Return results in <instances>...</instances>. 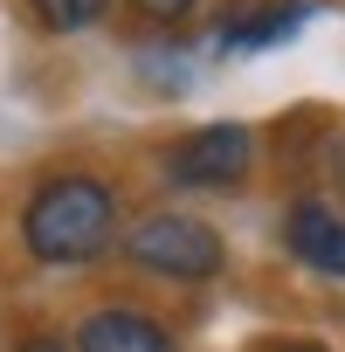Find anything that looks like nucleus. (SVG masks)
<instances>
[{
	"label": "nucleus",
	"mask_w": 345,
	"mask_h": 352,
	"mask_svg": "<svg viewBox=\"0 0 345 352\" xmlns=\"http://www.w3.org/2000/svg\"><path fill=\"white\" fill-rule=\"evenodd\" d=\"M118 242V194L97 173H49L21 208V249L49 270H83Z\"/></svg>",
	"instance_id": "nucleus-1"
},
{
	"label": "nucleus",
	"mask_w": 345,
	"mask_h": 352,
	"mask_svg": "<svg viewBox=\"0 0 345 352\" xmlns=\"http://www.w3.org/2000/svg\"><path fill=\"white\" fill-rule=\"evenodd\" d=\"M124 256H131L138 270L166 276V283H208V276H221L228 242H221V235H214L201 214H172V208H159V214L131 221Z\"/></svg>",
	"instance_id": "nucleus-2"
},
{
	"label": "nucleus",
	"mask_w": 345,
	"mask_h": 352,
	"mask_svg": "<svg viewBox=\"0 0 345 352\" xmlns=\"http://www.w3.org/2000/svg\"><path fill=\"white\" fill-rule=\"evenodd\" d=\"M249 166H256V131H249V124H208V131H194L187 145H172V159H166L172 187H194V194H228V187H242Z\"/></svg>",
	"instance_id": "nucleus-3"
},
{
	"label": "nucleus",
	"mask_w": 345,
	"mask_h": 352,
	"mask_svg": "<svg viewBox=\"0 0 345 352\" xmlns=\"http://www.w3.org/2000/svg\"><path fill=\"white\" fill-rule=\"evenodd\" d=\"M283 242H290V256L304 263V270H318V276H345V214L338 208H324V201H297L290 208V221H283Z\"/></svg>",
	"instance_id": "nucleus-4"
},
{
	"label": "nucleus",
	"mask_w": 345,
	"mask_h": 352,
	"mask_svg": "<svg viewBox=\"0 0 345 352\" xmlns=\"http://www.w3.org/2000/svg\"><path fill=\"white\" fill-rule=\"evenodd\" d=\"M69 345H76V352H172L166 324H159V318H145V311H124V304L90 311V318L76 324V338H69Z\"/></svg>",
	"instance_id": "nucleus-5"
},
{
	"label": "nucleus",
	"mask_w": 345,
	"mask_h": 352,
	"mask_svg": "<svg viewBox=\"0 0 345 352\" xmlns=\"http://www.w3.org/2000/svg\"><path fill=\"white\" fill-rule=\"evenodd\" d=\"M28 8H35V21H42L49 35H76V28L104 21V8H111V0H28Z\"/></svg>",
	"instance_id": "nucleus-6"
},
{
	"label": "nucleus",
	"mask_w": 345,
	"mask_h": 352,
	"mask_svg": "<svg viewBox=\"0 0 345 352\" xmlns=\"http://www.w3.org/2000/svg\"><path fill=\"white\" fill-rule=\"evenodd\" d=\"M131 8L145 14V21H159V28H172V21H187L201 0H131Z\"/></svg>",
	"instance_id": "nucleus-7"
},
{
	"label": "nucleus",
	"mask_w": 345,
	"mask_h": 352,
	"mask_svg": "<svg viewBox=\"0 0 345 352\" xmlns=\"http://www.w3.org/2000/svg\"><path fill=\"white\" fill-rule=\"evenodd\" d=\"M14 352H76V345H69V338H56V331H28Z\"/></svg>",
	"instance_id": "nucleus-8"
},
{
	"label": "nucleus",
	"mask_w": 345,
	"mask_h": 352,
	"mask_svg": "<svg viewBox=\"0 0 345 352\" xmlns=\"http://www.w3.org/2000/svg\"><path fill=\"white\" fill-rule=\"evenodd\" d=\"M276 352H324V345H304V338H297V345H276Z\"/></svg>",
	"instance_id": "nucleus-9"
}]
</instances>
